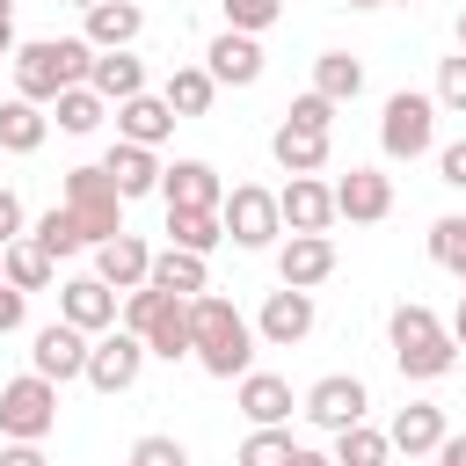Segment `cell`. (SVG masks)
I'll return each instance as SVG.
<instances>
[{
    "instance_id": "f35d334b",
    "label": "cell",
    "mask_w": 466,
    "mask_h": 466,
    "mask_svg": "<svg viewBox=\"0 0 466 466\" xmlns=\"http://www.w3.org/2000/svg\"><path fill=\"white\" fill-rule=\"evenodd\" d=\"M160 306H167V291H160V284H138V291H124V328H131V335H146Z\"/></svg>"
},
{
    "instance_id": "4316f807",
    "label": "cell",
    "mask_w": 466,
    "mask_h": 466,
    "mask_svg": "<svg viewBox=\"0 0 466 466\" xmlns=\"http://www.w3.org/2000/svg\"><path fill=\"white\" fill-rule=\"evenodd\" d=\"M386 437H393V451H408V459H415V451H437V444H444V408L408 400V408L393 415V430H386Z\"/></svg>"
},
{
    "instance_id": "277c9868",
    "label": "cell",
    "mask_w": 466,
    "mask_h": 466,
    "mask_svg": "<svg viewBox=\"0 0 466 466\" xmlns=\"http://www.w3.org/2000/svg\"><path fill=\"white\" fill-rule=\"evenodd\" d=\"M66 211L80 218L87 248H102V240L124 233V197H116L109 167H66Z\"/></svg>"
},
{
    "instance_id": "7402d4cb",
    "label": "cell",
    "mask_w": 466,
    "mask_h": 466,
    "mask_svg": "<svg viewBox=\"0 0 466 466\" xmlns=\"http://www.w3.org/2000/svg\"><path fill=\"white\" fill-rule=\"evenodd\" d=\"M269 153H277V167L284 175H313L320 160H328V131H313V124H277V138H269Z\"/></svg>"
},
{
    "instance_id": "5b68a950",
    "label": "cell",
    "mask_w": 466,
    "mask_h": 466,
    "mask_svg": "<svg viewBox=\"0 0 466 466\" xmlns=\"http://www.w3.org/2000/svg\"><path fill=\"white\" fill-rule=\"evenodd\" d=\"M430 138H437V95H415V87L386 95V116H379V146H386V160H422Z\"/></svg>"
},
{
    "instance_id": "836d02e7",
    "label": "cell",
    "mask_w": 466,
    "mask_h": 466,
    "mask_svg": "<svg viewBox=\"0 0 466 466\" xmlns=\"http://www.w3.org/2000/svg\"><path fill=\"white\" fill-rule=\"evenodd\" d=\"M29 240H36V248H44V255H51V262H58V255H80V248H87V233H80V218H73V211H66V204H58V211H44V218H36V233H29Z\"/></svg>"
},
{
    "instance_id": "4fadbf2b",
    "label": "cell",
    "mask_w": 466,
    "mask_h": 466,
    "mask_svg": "<svg viewBox=\"0 0 466 466\" xmlns=\"http://www.w3.org/2000/svg\"><path fill=\"white\" fill-rule=\"evenodd\" d=\"M58 320L102 335V328H116V291H109L102 277H66V284H58Z\"/></svg>"
},
{
    "instance_id": "db71d44e",
    "label": "cell",
    "mask_w": 466,
    "mask_h": 466,
    "mask_svg": "<svg viewBox=\"0 0 466 466\" xmlns=\"http://www.w3.org/2000/svg\"><path fill=\"white\" fill-rule=\"evenodd\" d=\"M0 277H7V248H0Z\"/></svg>"
},
{
    "instance_id": "5bb4252c",
    "label": "cell",
    "mask_w": 466,
    "mask_h": 466,
    "mask_svg": "<svg viewBox=\"0 0 466 466\" xmlns=\"http://www.w3.org/2000/svg\"><path fill=\"white\" fill-rule=\"evenodd\" d=\"M386 211H393V182H386L379 167H350V175L335 182V218L371 226V218H386Z\"/></svg>"
},
{
    "instance_id": "44dd1931",
    "label": "cell",
    "mask_w": 466,
    "mask_h": 466,
    "mask_svg": "<svg viewBox=\"0 0 466 466\" xmlns=\"http://www.w3.org/2000/svg\"><path fill=\"white\" fill-rule=\"evenodd\" d=\"M116 131H124L131 146H160V138L175 131L167 95H131V102H116Z\"/></svg>"
},
{
    "instance_id": "f907efd6",
    "label": "cell",
    "mask_w": 466,
    "mask_h": 466,
    "mask_svg": "<svg viewBox=\"0 0 466 466\" xmlns=\"http://www.w3.org/2000/svg\"><path fill=\"white\" fill-rule=\"evenodd\" d=\"M291 466H335V459H320V451H306V444H299V451H291Z\"/></svg>"
},
{
    "instance_id": "83f0119b",
    "label": "cell",
    "mask_w": 466,
    "mask_h": 466,
    "mask_svg": "<svg viewBox=\"0 0 466 466\" xmlns=\"http://www.w3.org/2000/svg\"><path fill=\"white\" fill-rule=\"evenodd\" d=\"M146 350L153 357H197V335H189V299H167L160 313H153V328H146Z\"/></svg>"
},
{
    "instance_id": "9a60e30c",
    "label": "cell",
    "mask_w": 466,
    "mask_h": 466,
    "mask_svg": "<svg viewBox=\"0 0 466 466\" xmlns=\"http://www.w3.org/2000/svg\"><path fill=\"white\" fill-rule=\"evenodd\" d=\"M277 211H284L291 233H328V218H335V189L313 182V175H291V182L277 189Z\"/></svg>"
},
{
    "instance_id": "3957f363",
    "label": "cell",
    "mask_w": 466,
    "mask_h": 466,
    "mask_svg": "<svg viewBox=\"0 0 466 466\" xmlns=\"http://www.w3.org/2000/svg\"><path fill=\"white\" fill-rule=\"evenodd\" d=\"M393 357H400V371L408 379H444L451 364H459V342H451V328L430 313V306H393Z\"/></svg>"
},
{
    "instance_id": "1f68e13d",
    "label": "cell",
    "mask_w": 466,
    "mask_h": 466,
    "mask_svg": "<svg viewBox=\"0 0 466 466\" xmlns=\"http://www.w3.org/2000/svg\"><path fill=\"white\" fill-rule=\"evenodd\" d=\"M386 451H393V437H386V430H371V422L335 430V466H386Z\"/></svg>"
},
{
    "instance_id": "cb8c5ba5",
    "label": "cell",
    "mask_w": 466,
    "mask_h": 466,
    "mask_svg": "<svg viewBox=\"0 0 466 466\" xmlns=\"http://www.w3.org/2000/svg\"><path fill=\"white\" fill-rule=\"evenodd\" d=\"M87 87H95L102 102H131V95H146V66H138L131 51H95Z\"/></svg>"
},
{
    "instance_id": "60d3db41",
    "label": "cell",
    "mask_w": 466,
    "mask_h": 466,
    "mask_svg": "<svg viewBox=\"0 0 466 466\" xmlns=\"http://www.w3.org/2000/svg\"><path fill=\"white\" fill-rule=\"evenodd\" d=\"M131 466H189V451L175 437H138L131 444Z\"/></svg>"
},
{
    "instance_id": "f1b7e54d",
    "label": "cell",
    "mask_w": 466,
    "mask_h": 466,
    "mask_svg": "<svg viewBox=\"0 0 466 466\" xmlns=\"http://www.w3.org/2000/svg\"><path fill=\"white\" fill-rule=\"evenodd\" d=\"M313 95H328V102H357V95H364V66H357L350 51H320V58H313Z\"/></svg>"
},
{
    "instance_id": "9c48e42d",
    "label": "cell",
    "mask_w": 466,
    "mask_h": 466,
    "mask_svg": "<svg viewBox=\"0 0 466 466\" xmlns=\"http://www.w3.org/2000/svg\"><path fill=\"white\" fill-rule=\"evenodd\" d=\"M364 408H371V400H364V379H350V371H328V379L306 393V408H299V415H306L313 430H328V437H335V430L364 422Z\"/></svg>"
},
{
    "instance_id": "d6986e66",
    "label": "cell",
    "mask_w": 466,
    "mask_h": 466,
    "mask_svg": "<svg viewBox=\"0 0 466 466\" xmlns=\"http://www.w3.org/2000/svg\"><path fill=\"white\" fill-rule=\"evenodd\" d=\"M138 29H146L138 0H95V7H87V44H95V51H131Z\"/></svg>"
},
{
    "instance_id": "7c38bea8",
    "label": "cell",
    "mask_w": 466,
    "mask_h": 466,
    "mask_svg": "<svg viewBox=\"0 0 466 466\" xmlns=\"http://www.w3.org/2000/svg\"><path fill=\"white\" fill-rule=\"evenodd\" d=\"M255 335H262V342H277V350L306 342V335H313V291H299V284L269 291V299H262V320H255Z\"/></svg>"
},
{
    "instance_id": "74e56055",
    "label": "cell",
    "mask_w": 466,
    "mask_h": 466,
    "mask_svg": "<svg viewBox=\"0 0 466 466\" xmlns=\"http://www.w3.org/2000/svg\"><path fill=\"white\" fill-rule=\"evenodd\" d=\"M218 7H226V29H248V36L284 15V0H218Z\"/></svg>"
},
{
    "instance_id": "8fae6325",
    "label": "cell",
    "mask_w": 466,
    "mask_h": 466,
    "mask_svg": "<svg viewBox=\"0 0 466 466\" xmlns=\"http://www.w3.org/2000/svg\"><path fill=\"white\" fill-rule=\"evenodd\" d=\"M160 197H167V211H218L226 182L211 160H175V167H160Z\"/></svg>"
},
{
    "instance_id": "ab89813d",
    "label": "cell",
    "mask_w": 466,
    "mask_h": 466,
    "mask_svg": "<svg viewBox=\"0 0 466 466\" xmlns=\"http://www.w3.org/2000/svg\"><path fill=\"white\" fill-rule=\"evenodd\" d=\"M437 109H459L466 116V51L437 66Z\"/></svg>"
},
{
    "instance_id": "e575fe53",
    "label": "cell",
    "mask_w": 466,
    "mask_h": 466,
    "mask_svg": "<svg viewBox=\"0 0 466 466\" xmlns=\"http://www.w3.org/2000/svg\"><path fill=\"white\" fill-rule=\"evenodd\" d=\"M7 284L15 291H44L51 284V255L36 240H7Z\"/></svg>"
},
{
    "instance_id": "bcb514c9",
    "label": "cell",
    "mask_w": 466,
    "mask_h": 466,
    "mask_svg": "<svg viewBox=\"0 0 466 466\" xmlns=\"http://www.w3.org/2000/svg\"><path fill=\"white\" fill-rule=\"evenodd\" d=\"M0 466H44V451H36V444H22V437H15V444H7V451H0Z\"/></svg>"
},
{
    "instance_id": "f5cc1de1",
    "label": "cell",
    "mask_w": 466,
    "mask_h": 466,
    "mask_svg": "<svg viewBox=\"0 0 466 466\" xmlns=\"http://www.w3.org/2000/svg\"><path fill=\"white\" fill-rule=\"evenodd\" d=\"M350 7H386V0H350Z\"/></svg>"
},
{
    "instance_id": "ffe728a7",
    "label": "cell",
    "mask_w": 466,
    "mask_h": 466,
    "mask_svg": "<svg viewBox=\"0 0 466 466\" xmlns=\"http://www.w3.org/2000/svg\"><path fill=\"white\" fill-rule=\"evenodd\" d=\"M102 167H109V182H116V197H124V204H131V197H146V189H160V160H153V146L116 138Z\"/></svg>"
},
{
    "instance_id": "c3c4849f",
    "label": "cell",
    "mask_w": 466,
    "mask_h": 466,
    "mask_svg": "<svg viewBox=\"0 0 466 466\" xmlns=\"http://www.w3.org/2000/svg\"><path fill=\"white\" fill-rule=\"evenodd\" d=\"M437 466H466V437H444L437 444Z\"/></svg>"
},
{
    "instance_id": "e0dca14e",
    "label": "cell",
    "mask_w": 466,
    "mask_h": 466,
    "mask_svg": "<svg viewBox=\"0 0 466 466\" xmlns=\"http://www.w3.org/2000/svg\"><path fill=\"white\" fill-rule=\"evenodd\" d=\"M95 277H102L109 291H138V284L153 277V255H146V240H138V233H116V240H102V248H95Z\"/></svg>"
},
{
    "instance_id": "f6af8a7d",
    "label": "cell",
    "mask_w": 466,
    "mask_h": 466,
    "mask_svg": "<svg viewBox=\"0 0 466 466\" xmlns=\"http://www.w3.org/2000/svg\"><path fill=\"white\" fill-rule=\"evenodd\" d=\"M22 299H29V291H15V284L0 277V335H15V328H22Z\"/></svg>"
},
{
    "instance_id": "ba28073f",
    "label": "cell",
    "mask_w": 466,
    "mask_h": 466,
    "mask_svg": "<svg viewBox=\"0 0 466 466\" xmlns=\"http://www.w3.org/2000/svg\"><path fill=\"white\" fill-rule=\"evenodd\" d=\"M218 218H226V233H233L240 248H269V240L284 233V211H277V197H269L262 182H233L226 204H218Z\"/></svg>"
},
{
    "instance_id": "4dcf8cb0",
    "label": "cell",
    "mask_w": 466,
    "mask_h": 466,
    "mask_svg": "<svg viewBox=\"0 0 466 466\" xmlns=\"http://www.w3.org/2000/svg\"><path fill=\"white\" fill-rule=\"evenodd\" d=\"M218 240H226V218H218V211H167V248L211 255Z\"/></svg>"
},
{
    "instance_id": "603a6c76",
    "label": "cell",
    "mask_w": 466,
    "mask_h": 466,
    "mask_svg": "<svg viewBox=\"0 0 466 466\" xmlns=\"http://www.w3.org/2000/svg\"><path fill=\"white\" fill-rule=\"evenodd\" d=\"M44 131H51L44 102H29V95H7V102H0V153H36Z\"/></svg>"
},
{
    "instance_id": "d6a6232c",
    "label": "cell",
    "mask_w": 466,
    "mask_h": 466,
    "mask_svg": "<svg viewBox=\"0 0 466 466\" xmlns=\"http://www.w3.org/2000/svg\"><path fill=\"white\" fill-rule=\"evenodd\" d=\"M51 109H58V131H73V138H87V131H95V124L109 116V102H102V95H95L87 80H80V87H66V95H58Z\"/></svg>"
},
{
    "instance_id": "816d5d0a",
    "label": "cell",
    "mask_w": 466,
    "mask_h": 466,
    "mask_svg": "<svg viewBox=\"0 0 466 466\" xmlns=\"http://www.w3.org/2000/svg\"><path fill=\"white\" fill-rule=\"evenodd\" d=\"M459 51H466V7H459Z\"/></svg>"
},
{
    "instance_id": "2e32d148",
    "label": "cell",
    "mask_w": 466,
    "mask_h": 466,
    "mask_svg": "<svg viewBox=\"0 0 466 466\" xmlns=\"http://www.w3.org/2000/svg\"><path fill=\"white\" fill-rule=\"evenodd\" d=\"M211 80L218 87H255L262 80V44L248 36V29H226V36H211Z\"/></svg>"
},
{
    "instance_id": "ee69618b",
    "label": "cell",
    "mask_w": 466,
    "mask_h": 466,
    "mask_svg": "<svg viewBox=\"0 0 466 466\" xmlns=\"http://www.w3.org/2000/svg\"><path fill=\"white\" fill-rule=\"evenodd\" d=\"M7 240H22V197L15 189H0V248Z\"/></svg>"
},
{
    "instance_id": "ac0fdd59",
    "label": "cell",
    "mask_w": 466,
    "mask_h": 466,
    "mask_svg": "<svg viewBox=\"0 0 466 466\" xmlns=\"http://www.w3.org/2000/svg\"><path fill=\"white\" fill-rule=\"evenodd\" d=\"M277 277L299 284V291H313L320 277H335V240H328V233H291L284 255H277Z\"/></svg>"
},
{
    "instance_id": "30bf717a",
    "label": "cell",
    "mask_w": 466,
    "mask_h": 466,
    "mask_svg": "<svg viewBox=\"0 0 466 466\" xmlns=\"http://www.w3.org/2000/svg\"><path fill=\"white\" fill-rule=\"evenodd\" d=\"M87 328H73V320H51V328H36V371L51 379V386H66V379H87Z\"/></svg>"
},
{
    "instance_id": "f546056e",
    "label": "cell",
    "mask_w": 466,
    "mask_h": 466,
    "mask_svg": "<svg viewBox=\"0 0 466 466\" xmlns=\"http://www.w3.org/2000/svg\"><path fill=\"white\" fill-rule=\"evenodd\" d=\"M160 95H167V109H175V116H204V109H211V95H218V80H211V66H175Z\"/></svg>"
},
{
    "instance_id": "d4e9b609",
    "label": "cell",
    "mask_w": 466,
    "mask_h": 466,
    "mask_svg": "<svg viewBox=\"0 0 466 466\" xmlns=\"http://www.w3.org/2000/svg\"><path fill=\"white\" fill-rule=\"evenodd\" d=\"M146 284H160L167 299H197V291H211V269H204V255L167 248V255H153V277Z\"/></svg>"
},
{
    "instance_id": "11a10c76",
    "label": "cell",
    "mask_w": 466,
    "mask_h": 466,
    "mask_svg": "<svg viewBox=\"0 0 466 466\" xmlns=\"http://www.w3.org/2000/svg\"><path fill=\"white\" fill-rule=\"evenodd\" d=\"M73 7H95V0H73Z\"/></svg>"
},
{
    "instance_id": "8d00e7d4",
    "label": "cell",
    "mask_w": 466,
    "mask_h": 466,
    "mask_svg": "<svg viewBox=\"0 0 466 466\" xmlns=\"http://www.w3.org/2000/svg\"><path fill=\"white\" fill-rule=\"evenodd\" d=\"M430 262L466 284V218H437V226H430Z\"/></svg>"
},
{
    "instance_id": "6da1fadb",
    "label": "cell",
    "mask_w": 466,
    "mask_h": 466,
    "mask_svg": "<svg viewBox=\"0 0 466 466\" xmlns=\"http://www.w3.org/2000/svg\"><path fill=\"white\" fill-rule=\"evenodd\" d=\"M189 335H197V364H204L211 379H240L248 357H255V328H248L240 306L218 299V291H197V299H189Z\"/></svg>"
},
{
    "instance_id": "484cf974",
    "label": "cell",
    "mask_w": 466,
    "mask_h": 466,
    "mask_svg": "<svg viewBox=\"0 0 466 466\" xmlns=\"http://www.w3.org/2000/svg\"><path fill=\"white\" fill-rule=\"evenodd\" d=\"M240 415L262 430V422H284L291 415V386L277 371H240Z\"/></svg>"
},
{
    "instance_id": "9f6ffc18",
    "label": "cell",
    "mask_w": 466,
    "mask_h": 466,
    "mask_svg": "<svg viewBox=\"0 0 466 466\" xmlns=\"http://www.w3.org/2000/svg\"><path fill=\"white\" fill-rule=\"evenodd\" d=\"M400 7H408V0H400Z\"/></svg>"
},
{
    "instance_id": "7dc6e473",
    "label": "cell",
    "mask_w": 466,
    "mask_h": 466,
    "mask_svg": "<svg viewBox=\"0 0 466 466\" xmlns=\"http://www.w3.org/2000/svg\"><path fill=\"white\" fill-rule=\"evenodd\" d=\"M15 51V0H0V58Z\"/></svg>"
},
{
    "instance_id": "d590c367",
    "label": "cell",
    "mask_w": 466,
    "mask_h": 466,
    "mask_svg": "<svg viewBox=\"0 0 466 466\" xmlns=\"http://www.w3.org/2000/svg\"><path fill=\"white\" fill-rule=\"evenodd\" d=\"M291 451H299V444H291V430L262 422V430L240 444V459H233V466H291Z\"/></svg>"
},
{
    "instance_id": "681fc988",
    "label": "cell",
    "mask_w": 466,
    "mask_h": 466,
    "mask_svg": "<svg viewBox=\"0 0 466 466\" xmlns=\"http://www.w3.org/2000/svg\"><path fill=\"white\" fill-rule=\"evenodd\" d=\"M451 342L466 350V291H459V313H451Z\"/></svg>"
},
{
    "instance_id": "7bdbcfd3",
    "label": "cell",
    "mask_w": 466,
    "mask_h": 466,
    "mask_svg": "<svg viewBox=\"0 0 466 466\" xmlns=\"http://www.w3.org/2000/svg\"><path fill=\"white\" fill-rule=\"evenodd\" d=\"M437 175H444L451 189H466V138H451V146L437 153Z\"/></svg>"
},
{
    "instance_id": "b9f144b4",
    "label": "cell",
    "mask_w": 466,
    "mask_h": 466,
    "mask_svg": "<svg viewBox=\"0 0 466 466\" xmlns=\"http://www.w3.org/2000/svg\"><path fill=\"white\" fill-rule=\"evenodd\" d=\"M284 116H291V124H313V131H335V102H328V95H299Z\"/></svg>"
},
{
    "instance_id": "7a4b0ae2",
    "label": "cell",
    "mask_w": 466,
    "mask_h": 466,
    "mask_svg": "<svg viewBox=\"0 0 466 466\" xmlns=\"http://www.w3.org/2000/svg\"><path fill=\"white\" fill-rule=\"evenodd\" d=\"M87 73H95V44L87 36H44V44L15 51V95H29V102H58Z\"/></svg>"
},
{
    "instance_id": "52a82bcc",
    "label": "cell",
    "mask_w": 466,
    "mask_h": 466,
    "mask_svg": "<svg viewBox=\"0 0 466 466\" xmlns=\"http://www.w3.org/2000/svg\"><path fill=\"white\" fill-rule=\"evenodd\" d=\"M146 357H153L146 335H131V328H102L95 350H87V386H95V393H124V386H138Z\"/></svg>"
},
{
    "instance_id": "8992f818",
    "label": "cell",
    "mask_w": 466,
    "mask_h": 466,
    "mask_svg": "<svg viewBox=\"0 0 466 466\" xmlns=\"http://www.w3.org/2000/svg\"><path fill=\"white\" fill-rule=\"evenodd\" d=\"M51 430H58V386H51L44 371L7 379V386H0V437L36 444V437H51Z\"/></svg>"
}]
</instances>
